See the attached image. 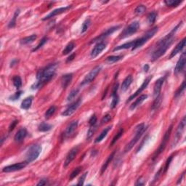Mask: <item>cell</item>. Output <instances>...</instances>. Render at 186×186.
Instances as JSON below:
<instances>
[{"instance_id": "44dd1931", "label": "cell", "mask_w": 186, "mask_h": 186, "mask_svg": "<svg viewBox=\"0 0 186 186\" xmlns=\"http://www.w3.org/2000/svg\"><path fill=\"white\" fill-rule=\"evenodd\" d=\"M27 135V131L25 128H21V130H18L17 133L15 134L14 137V140L16 143H21L25 139V137Z\"/></svg>"}, {"instance_id": "cb8c5ba5", "label": "cell", "mask_w": 186, "mask_h": 186, "mask_svg": "<svg viewBox=\"0 0 186 186\" xmlns=\"http://www.w3.org/2000/svg\"><path fill=\"white\" fill-rule=\"evenodd\" d=\"M147 97H148L147 95H140V97H137V98L136 99L134 103L130 106V110H134L135 108H137L138 106H140V105L145 100H146Z\"/></svg>"}, {"instance_id": "3957f363", "label": "cell", "mask_w": 186, "mask_h": 186, "mask_svg": "<svg viewBox=\"0 0 186 186\" xmlns=\"http://www.w3.org/2000/svg\"><path fill=\"white\" fill-rule=\"evenodd\" d=\"M146 129H147V127H146L143 123L138 124V125L135 127V137H133L131 141L125 146V148H124V152H125V153L129 152L133 147H134L135 145L138 142V140H140V137H142V135H143V133L145 132Z\"/></svg>"}, {"instance_id": "d4e9b609", "label": "cell", "mask_w": 186, "mask_h": 186, "mask_svg": "<svg viewBox=\"0 0 186 186\" xmlns=\"http://www.w3.org/2000/svg\"><path fill=\"white\" fill-rule=\"evenodd\" d=\"M115 154H116V151H113V152H112L110 155H109V156L108 157V159H106V161H105L104 164H103V166H102V167H101V174H103V173H104V172L106 171V169H107V167H108L109 164H110V163L111 162L112 160H113Z\"/></svg>"}, {"instance_id": "11a10c76", "label": "cell", "mask_w": 186, "mask_h": 186, "mask_svg": "<svg viewBox=\"0 0 186 186\" xmlns=\"http://www.w3.org/2000/svg\"><path fill=\"white\" fill-rule=\"evenodd\" d=\"M47 184V179H42L39 183H37V185H45Z\"/></svg>"}, {"instance_id": "4fadbf2b", "label": "cell", "mask_w": 186, "mask_h": 186, "mask_svg": "<svg viewBox=\"0 0 186 186\" xmlns=\"http://www.w3.org/2000/svg\"><path fill=\"white\" fill-rule=\"evenodd\" d=\"M185 52H183V54H182L181 56H180V59L177 61L175 68H174V73H175V74H178L179 73H181V72L183 71V70L185 68Z\"/></svg>"}, {"instance_id": "f5cc1de1", "label": "cell", "mask_w": 186, "mask_h": 186, "mask_svg": "<svg viewBox=\"0 0 186 186\" xmlns=\"http://www.w3.org/2000/svg\"><path fill=\"white\" fill-rule=\"evenodd\" d=\"M87 172H85L84 174H83L82 175V177L79 178V182H78V185H84V180L85 179H86V174H87Z\"/></svg>"}, {"instance_id": "ac0fdd59", "label": "cell", "mask_w": 186, "mask_h": 186, "mask_svg": "<svg viewBox=\"0 0 186 186\" xmlns=\"http://www.w3.org/2000/svg\"><path fill=\"white\" fill-rule=\"evenodd\" d=\"M164 80H165V77H161L160 79H159L154 84V87H153V96L154 97H158L160 95V92H161V87H162V85L164 84Z\"/></svg>"}, {"instance_id": "d590c367", "label": "cell", "mask_w": 186, "mask_h": 186, "mask_svg": "<svg viewBox=\"0 0 186 186\" xmlns=\"http://www.w3.org/2000/svg\"><path fill=\"white\" fill-rule=\"evenodd\" d=\"M19 14H20V10H17L15 11V14H14L13 18H12V20L10 21L9 24H8V27H9V28H13V27H15V23H16V19L17 18H18Z\"/></svg>"}, {"instance_id": "484cf974", "label": "cell", "mask_w": 186, "mask_h": 186, "mask_svg": "<svg viewBox=\"0 0 186 186\" xmlns=\"http://www.w3.org/2000/svg\"><path fill=\"white\" fill-rule=\"evenodd\" d=\"M162 100H163V97L162 95H159L157 97L155 98L154 102H153V105L151 106V111H156V110H158L159 108L161 106V103H162Z\"/></svg>"}, {"instance_id": "52a82bcc", "label": "cell", "mask_w": 186, "mask_h": 186, "mask_svg": "<svg viewBox=\"0 0 186 186\" xmlns=\"http://www.w3.org/2000/svg\"><path fill=\"white\" fill-rule=\"evenodd\" d=\"M139 27H140L139 22H137V21L132 22L128 26L124 28V30L119 35V39H124V38L132 36V35L134 34L135 33H136L137 32Z\"/></svg>"}, {"instance_id": "7c38bea8", "label": "cell", "mask_w": 186, "mask_h": 186, "mask_svg": "<svg viewBox=\"0 0 186 186\" xmlns=\"http://www.w3.org/2000/svg\"><path fill=\"white\" fill-rule=\"evenodd\" d=\"M81 103H82V98H79L76 101H75L74 103H73L71 105H70V106L62 113V115L64 116H71V115L73 114V113L76 111V109H77L81 105Z\"/></svg>"}, {"instance_id": "f907efd6", "label": "cell", "mask_w": 186, "mask_h": 186, "mask_svg": "<svg viewBox=\"0 0 186 186\" xmlns=\"http://www.w3.org/2000/svg\"><path fill=\"white\" fill-rule=\"evenodd\" d=\"M172 159H173V155L172 156H170V157H169L168 158V159L167 160V162H166V164H165V167H164V172H166L167 171V170H168L169 169V167H170V163H171V161H172Z\"/></svg>"}, {"instance_id": "ee69618b", "label": "cell", "mask_w": 186, "mask_h": 186, "mask_svg": "<svg viewBox=\"0 0 186 186\" xmlns=\"http://www.w3.org/2000/svg\"><path fill=\"white\" fill-rule=\"evenodd\" d=\"M90 23H91V21L89 19L86 20V21L84 22L83 25H82V33H84V32H86V30L89 28V25H90Z\"/></svg>"}, {"instance_id": "e0dca14e", "label": "cell", "mask_w": 186, "mask_h": 186, "mask_svg": "<svg viewBox=\"0 0 186 186\" xmlns=\"http://www.w3.org/2000/svg\"><path fill=\"white\" fill-rule=\"evenodd\" d=\"M78 152H79V147H74L69 152L68 155L66 156V160L64 162V167H67L70 164V163H71V161H73L75 159V157L76 156Z\"/></svg>"}, {"instance_id": "8d00e7d4", "label": "cell", "mask_w": 186, "mask_h": 186, "mask_svg": "<svg viewBox=\"0 0 186 186\" xmlns=\"http://www.w3.org/2000/svg\"><path fill=\"white\" fill-rule=\"evenodd\" d=\"M74 47H75V45L73 42H70V43L68 44V45H66V47H65V49H63V55H68V54L70 53V52L73 49Z\"/></svg>"}, {"instance_id": "7402d4cb", "label": "cell", "mask_w": 186, "mask_h": 186, "mask_svg": "<svg viewBox=\"0 0 186 186\" xmlns=\"http://www.w3.org/2000/svg\"><path fill=\"white\" fill-rule=\"evenodd\" d=\"M72 78H73V74H72V73L65 74L61 77V86H62V87H63V89H66V88L69 86V84L71 83V82Z\"/></svg>"}, {"instance_id": "1f68e13d", "label": "cell", "mask_w": 186, "mask_h": 186, "mask_svg": "<svg viewBox=\"0 0 186 186\" xmlns=\"http://www.w3.org/2000/svg\"><path fill=\"white\" fill-rule=\"evenodd\" d=\"M164 3L168 7L176 8L180 4L182 3V1H180V0H166V1H164Z\"/></svg>"}, {"instance_id": "603a6c76", "label": "cell", "mask_w": 186, "mask_h": 186, "mask_svg": "<svg viewBox=\"0 0 186 186\" xmlns=\"http://www.w3.org/2000/svg\"><path fill=\"white\" fill-rule=\"evenodd\" d=\"M132 76H131V75H129V76H127V77L125 78V79L124 80V82H122V84H121V91H123V92H125V91H127V89H128V88L130 87V84H132Z\"/></svg>"}, {"instance_id": "bcb514c9", "label": "cell", "mask_w": 186, "mask_h": 186, "mask_svg": "<svg viewBox=\"0 0 186 186\" xmlns=\"http://www.w3.org/2000/svg\"><path fill=\"white\" fill-rule=\"evenodd\" d=\"M185 81H183V84H182V85L180 86V87H179V89H177V92H176L175 97H177V96L180 95L181 94V93H183V91L185 90Z\"/></svg>"}, {"instance_id": "c3c4849f", "label": "cell", "mask_w": 186, "mask_h": 186, "mask_svg": "<svg viewBox=\"0 0 186 186\" xmlns=\"http://www.w3.org/2000/svg\"><path fill=\"white\" fill-rule=\"evenodd\" d=\"M111 119V116L110 114H106V116H104L102 118L100 124H105L108 123Z\"/></svg>"}, {"instance_id": "6f0895ef", "label": "cell", "mask_w": 186, "mask_h": 186, "mask_svg": "<svg viewBox=\"0 0 186 186\" xmlns=\"http://www.w3.org/2000/svg\"><path fill=\"white\" fill-rule=\"evenodd\" d=\"M75 53H73V54H71V55H70V56L69 57V58H67V60H66V62H67V63H69V62H70V61H71V60H73V58H75Z\"/></svg>"}, {"instance_id": "f546056e", "label": "cell", "mask_w": 186, "mask_h": 186, "mask_svg": "<svg viewBox=\"0 0 186 186\" xmlns=\"http://www.w3.org/2000/svg\"><path fill=\"white\" fill-rule=\"evenodd\" d=\"M52 128V126L49 124L47 123H45V122H42L39 124V127H38V130L40 132H47L49 130H50Z\"/></svg>"}, {"instance_id": "8fae6325", "label": "cell", "mask_w": 186, "mask_h": 186, "mask_svg": "<svg viewBox=\"0 0 186 186\" xmlns=\"http://www.w3.org/2000/svg\"><path fill=\"white\" fill-rule=\"evenodd\" d=\"M27 164H28V163L25 161V162H20L12 164V165L7 166L2 169V172H13L19 171V170H23L24 167H26Z\"/></svg>"}, {"instance_id": "d6a6232c", "label": "cell", "mask_w": 186, "mask_h": 186, "mask_svg": "<svg viewBox=\"0 0 186 186\" xmlns=\"http://www.w3.org/2000/svg\"><path fill=\"white\" fill-rule=\"evenodd\" d=\"M122 58H123V56H121V55H112V56L108 57V58H106V61L108 63H112L120 60Z\"/></svg>"}, {"instance_id": "60d3db41", "label": "cell", "mask_w": 186, "mask_h": 186, "mask_svg": "<svg viewBox=\"0 0 186 186\" xmlns=\"http://www.w3.org/2000/svg\"><path fill=\"white\" fill-rule=\"evenodd\" d=\"M79 93V89H74L70 92V94L67 97V100L68 101H71L72 100L76 97V96L77 95V94Z\"/></svg>"}, {"instance_id": "816d5d0a", "label": "cell", "mask_w": 186, "mask_h": 186, "mask_svg": "<svg viewBox=\"0 0 186 186\" xmlns=\"http://www.w3.org/2000/svg\"><path fill=\"white\" fill-rule=\"evenodd\" d=\"M21 93H22V92H21V91H18V92H15V95H13L10 96V100H18V99L20 97V96L21 95Z\"/></svg>"}, {"instance_id": "2e32d148", "label": "cell", "mask_w": 186, "mask_h": 186, "mask_svg": "<svg viewBox=\"0 0 186 186\" xmlns=\"http://www.w3.org/2000/svg\"><path fill=\"white\" fill-rule=\"evenodd\" d=\"M151 78L152 77H150H150L147 78V79H146V80L144 81V82H143V83L142 84V85L140 86V88H139V89H137V90L135 92L134 94L130 96V97H129L128 100H127V102H126V103H129V102H130L131 100H132L134 98L137 97V96H138L139 95H140V93H141V92H143V91L144 90V89H146V87H147V86L148 85V84H149V82H150V79H151Z\"/></svg>"}, {"instance_id": "7bdbcfd3", "label": "cell", "mask_w": 186, "mask_h": 186, "mask_svg": "<svg viewBox=\"0 0 186 186\" xmlns=\"http://www.w3.org/2000/svg\"><path fill=\"white\" fill-rule=\"evenodd\" d=\"M112 97H113V99H112V102L111 103V108H114L117 106L118 103H119V96L116 94L112 96Z\"/></svg>"}, {"instance_id": "db71d44e", "label": "cell", "mask_w": 186, "mask_h": 186, "mask_svg": "<svg viewBox=\"0 0 186 186\" xmlns=\"http://www.w3.org/2000/svg\"><path fill=\"white\" fill-rule=\"evenodd\" d=\"M18 123V121H14L12 122V124H10V126L9 127V132H10L11 131H12V130H14V128L15 127V126L17 125V124Z\"/></svg>"}, {"instance_id": "7a4b0ae2", "label": "cell", "mask_w": 186, "mask_h": 186, "mask_svg": "<svg viewBox=\"0 0 186 186\" xmlns=\"http://www.w3.org/2000/svg\"><path fill=\"white\" fill-rule=\"evenodd\" d=\"M57 68H58L57 63H52L48 65L47 67L39 70L36 73V78L38 81L34 84L32 85V89H34L42 87L47 82L50 81L55 75Z\"/></svg>"}, {"instance_id": "4316f807", "label": "cell", "mask_w": 186, "mask_h": 186, "mask_svg": "<svg viewBox=\"0 0 186 186\" xmlns=\"http://www.w3.org/2000/svg\"><path fill=\"white\" fill-rule=\"evenodd\" d=\"M111 126H109V127H106V128H105L104 130H103V132H102L101 133H100V135H99L98 137H97V138L95 139V143H100V142H101L102 140H103V139L105 138V137H106V135H107L108 132L109 131H110V130L111 129Z\"/></svg>"}, {"instance_id": "9f6ffc18", "label": "cell", "mask_w": 186, "mask_h": 186, "mask_svg": "<svg viewBox=\"0 0 186 186\" xmlns=\"http://www.w3.org/2000/svg\"><path fill=\"white\" fill-rule=\"evenodd\" d=\"M144 185V180H142V178L137 180V183H135V185Z\"/></svg>"}, {"instance_id": "b9f144b4", "label": "cell", "mask_w": 186, "mask_h": 186, "mask_svg": "<svg viewBox=\"0 0 186 186\" xmlns=\"http://www.w3.org/2000/svg\"><path fill=\"white\" fill-rule=\"evenodd\" d=\"M82 167H81L75 168L74 170H73V172H71V174H70V177H69V179H70V180H73V178H75V177H76V176H77L78 174L80 173V172L82 171Z\"/></svg>"}, {"instance_id": "9a60e30c", "label": "cell", "mask_w": 186, "mask_h": 186, "mask_svg": "<svg viewBox=\"0 0 186 186\" xmlns=\"http://www.w3.org/2000/svg\"><path fill=\"white\" fill-rule=\"evenodd\" d=\"M106 42H104L103 41V42H97V45L95 46V47L92 49V52H91L90 53L91 58H96L99 54L101 53V52L103 50V49H106Z\"/></svg>"}, {"instance_id": "f1b7e54d", "label": "cell", "mask_w": 186, "mask_h": 186, "mask_svg": "<svg viewBox=\"0 0 186 186\" xmlns=\"http://www.w3.org/2000/svg\"><path fill=\"white\" fill-rule=\"evenodd\" d=\"M36 38H37V36H36V34L31 35V36H27V37H25V38H23V39H21V45H28V44L32 43V42H33L34 41L36 40Z\"/></svg>"}, {"instance_id": "7dc6e473", "label": "cell", "mask_w": 186, "mask_h": 186, "mask_svg": "<svg viewBox=\"0 0 186 186\" xmlns=\"http://www.w3.org/2000/svg\"><path fill=\"white\" fill-rule=\"evenodd\" d=\"M47 37H44V38H42V40L40 41V42H39V45H37V46L36 47L34 48V49H33V52H34V51H36V50H38V49H40L41 47H42V46H43L44 45H45V43H46L47 42Z\"/></svg>"}, {"instance_id": "ffe728a7", "label": "cell", "mask_w": 186, "mask_h": 186, "mask_svg": "<svg viewBox=\"0 0 186 186\" xmlns=\"http://www.w3.org/2000/svg\"><path fill=\"white\" fill-rule=\"evenodd\" d=\"M78 127V121H73L71 122L69 124L68 127H66V130H65L64 132V136L66 137H70L73 132H74L75 130H76Z\"/></svg>"}, {"instance_id": "6da1fadb", "label": "cell", "mask_w": 186, "mask_h": 186, "mask_svg": "<svg viewBox=\"0 0 186 186\" xmlns=\"http://www.w3.org/2000/svg\"><path fill=\"white\" fill-rule=\"evenodd\" d=\"M182 23H183V22L179 23L178 25H177L175 28H173L170 34H168L167 36H164L162 39H161V40L157 43L156 47V49L153 51V54H152L151 55L150 60H158L160 57H161L165 53L166 51L167 50V49L170 47V45L174 42V34H175V33L177 32V29L180 28V26H181Z\"/></svg>"}, {"instance_id": "5b68a950", "label": "cell", "mask_w": 186, "mask_h": 186, "mask_svg": "<svg viewBox=\"0 0 186 186\" xmlns=\"http://www.w3.org/2000/svg\"><path fill=\"white\" fill-rule=\"evenodd\" d=\"M41 151H42V146L40 145H32L28 148V151L26 153V156H25L26 160H25V161L28 164L33 162L34 161H35L39 157V154L41 153Z\"/></svg>"}, {"instance_id": "681fc988", "label": "cell", "mask_w": 186, "mask_h": 186, "mask_svg": "<svg viewBox=\"0 0 186 186\" xmlns=\"http://www.w3.org/2000/svg\"><path fill=\"white\" fill-rule=\"evenodd\" d=\"M96 122H97V116L95 115H92L91 116L90 119L89 120V124L90 126H94L96 124Z\"/></svg>"}, {"instance_id": "836d02e7", "label": "cell", "mask_w": 186, "mask_h": 186, "mask_svg": "<svg viewBox=\"0 0 186 186\" xmlns=\"http://www.w3.org/2000/svg\"><path fill=\"white\" fill-rule=\"evenodd\" d=\"M12 82H13L14 86H15V88L19 89L21 88V86H22V80L21 78L19 76H15L12 78Z\"/></svg>"}, {"instance_id": "f6af8a7d", "label": "cell", "mask_w": 186, "mask_h": 186, "mask_svg": "<svg viewBox=\"0 0 186 186\" xmlns=\"http://www.w3.org/2000/svg\"><path fill=\"white\" fill-rule=\"evenodd\" d=\"M97 126L94 125V126H91V127L89 128V131L87 132V139H89L92 137V136L94 135V133L95 132V131L97 130Z\"/></svg>"}, {"instance_id": "e575fe53", "label": "cell", "mask_w": 186, "mask_h": 186, "mask_svg": "<svg viewBox=\"0 0 186 186\" xmlns=\"http://www.w3.org/2000/svg\"><path fill=\"white\" fill-rule=\"evenodd\" d=\"M157 15H158V14H157V12H152L148 14V15L147 17V19H148V21L149 24L154 23L156 20Z\"/></svg>"}, {"instance_id": "83f0119b", "label": "cell", "mask_w": 186, "mask_h": 186, "mask_svg": "<svg viewBox=\"0 0 186 186\" xmlns=\"http://www.w3.org/2000/svg\"><path fill=\"white\" fill-rule=\"evenodd\" d=\"M32 100H33V97H26L23 100L22 103H21V108L25 109V110H28L32 104Z\"/></svg>"}, {"instance_id": "680465c9", "label": "cell", "mask_w": 186, "mask_h": 186, "mask_svg": "<svg viewBox=\"0 0 186 186\" xmlns=\"http://www.w3.org/2000/svg\"><path fill=\"white\" fill-rule=\"evenodd\" d=\"M184 173H185V172H183V174L181 175V177H180V178L178 180V181H177V184H180V183H181L182 180H183V177H184Z\"/></svg>"}, {"instance_id": "f35d334b", "label": "cell", "mask_w": 186, "mask_h": 186, "mask_svg": "<svg viewBox=\"0 0 186 186\" xmlns=\"http://www.w3.org/2000/svg\"><path fill=\"white\" fill-rule=\"evenodd\" d=\"M146 11V7L143 5H138V6L135 8V14L138 15H143Z\"/></svg>"}, {"instance_id": "91938a15", "label": "cell", "mask_w": 186, "mask_h": 186, "mask_svg": "<svg viewBox=\"0 0 186 186\" xmlns=\"http://www.w3.org/2000/svg\"><path fill=\"white\" fill-rule=\"evenodd\" d=\"M149 70V66L148 64H146V66H144V71L146 72H148V71Z\"/></svg>"}, {"instance_id": "9c48e42d", "label": "cell", "mask_w": 186, "mask_h": 186, "mask_svg": "<svg viewBox=\"0 0 186 186\" xmlns=\"http://www.w3.org/2000/svg\"><path fill=\"white\" fill-rule=\"evenodd\" d=\"M185 116H184V117L183 118V119H182L181 121L179 123V125L178 127H177V130H176L175 136H174V142H173L172 144L173 146H175V145L178 143L179 140H180V138H181L182 135H183V132H184L185 130Z\"/></svg>"}, {"instance_id": "74e56055", "label": "cell", "mask_w": 186, "mask_h": 186, "mask_svg": "<svg viewBox=\"0 0 186 186\" xmlns=\"http://www.w3.org/2000/svg\"><path fill=\"white\" fill-rule=\"evenodd\" d=\"M123 132H124L123 128H121L120 130H119V132H118L116 133V135H115L114 137H113V140H112L111 143V144H110V146H113V145H114L115 143H116V142H117V140H119V139L121 137V135H123Z\"/></svg>"}, {"instance_id": "ab89813d", "label": "cell", "mask_w": 186, "mask_h": 186, "mask_svg": "<svg viewBox=\"0 0 186 186\" xmlns=\"http://www.w3.org/2000/svg\"><path fill=\"white\" fill-rule=\"evenodd\" d=\"M55 111H56V108H55V106H51L50 108H49L47 109V111L46 113H45V117H46L47 119H49V117H51V116L55 113Z\"/></svg>"}, {"instance_id": "4dcf8cb0", "label": "cell", "mask_w": 186, "mask_h": 186, "mask_svg": "<svg viewBox=\"0 0 186 186\" xmlns=\"http://www.w3.org/2000/svg\"><path fill=\"white\" fill-rule=\"evenodd\" d=\"M133 45H134V41H132V42H127V43L124 44V45H120V46L116 47L113 49V51H118V50H120V49H129V48H132L133 47Z\"/></svg>"}, {"instance_id": "ba28073f", "label": "cell", "mask_w": 186, "mask_h": 186, "mask_svg": "<svg viewBox=\"0 0 186 186\" xmlns=\"http://www.w3.org/2000/svg\"><path fill=\"white\" fill-rule=\"evenodd\" d=\"M100 71H101V66H96V67H95L94 69H92V70L85 76L84 79H83V81H82V83H81V85L83 86V85L92 82V81L95 79L96 76H97V74L100 72Z\"/></svg>"}, {"instance_id": "d6986e66", "label": "cell", "mask_w": 186, "mask_h": 186, "mask_svg": "<svg viewBox=\"0 0 186 186\" xmlns=\"http://www.w3.org/2000/svg\"><path fill=\"white\" fill-rule=\"evenodd\" d=\"M185 43H186V39L185 38H184L183 40L180 41V42L176 45V47L174 48V49L172 51L171 54H170V57H169V59H171V58H172L173 57L175 56L177 54H178L179 52H181V51L183 50V48L185 47Z\"/></svg>"}, {"instance_id": "8992f818", "label": "cell", "mask_w": 186, "mask_h": 186, "mask_svg": "<svg viewBox=\"0 0 186 186\" xmlns=\"http://www.w3.org/2000/svg\"><path fill=\"white\" fill-rule=\"evenodd\" d=\"M172 127H173L172 125L170 126V127H169L168 130H167V131L166 132L165 134H164V137H163V139H162V141H161V144H160L159 147V148H158V150L155 152L154 155H153V161H155V160L156 159L158 158L159 156V155L161 154L163 151H164V149H165L166 146H167V143H168L169 140H170V135H171L172 130Z\"/></svg>"}, {"instance_id": "30bf717a", "label": "cell", "mask_w": 186, "mask_h": 186, "mask_svg": "<svg viewBox=\"0 0 186 186\" xmlns=\"http://www.w3.org/2000/svg\"><path fill=\"white\" fill-rule=\"evenodd\" d=\"M119 28H120V25H116V26H113V27H111V28H108V29L107 31H106L104 33L101 34L100 36H98L97 37L95 38L94 39H92V42H91L90 43H93V42H103V40H104L106 38H107L108 36H110L111 34H112L113 32H115L116 31H117Z\"/></svg>"}, {"instance_id": "5bb4252c", "label": "cell", "mask_w": 186, "mask_h": 186, "mask_svg": "<svg viewBox=\"0 0 186 186\" xmlns=\"http://www.w3.org/2000/svg\"><path fill=\"white\" fill-rule=\"evenodd\" d=\"M71 7L72 5H69V6L63 7V8H58V9L54 10L53 11H52L50 13L48 14V15H47V16H45L42 20H43V21H47V20H49L50 19V18H54V17L56 16V15H60V14L63 13V12H65L66 11H67L68 10L71 9Z\"/></svg>"}, {"instance_id": "277c9868", "label": "cell", "mask_w": 186, "mask_h": 186, "mask_svg": "<svg viewBox=\"0 0 186 186\" xmlns=\"http://www.w3.org/2000/svg\"><path fill=\"white\" fill-rule=\"evenodd\" d=\"M158 32V27L156 26L154 28H151L149 31H148L144 35H143L142 37L139 38V39H136V40L134 41V45H133V47H132V50H135V49H137V48L143 46L144 44H146V42H148V39H150V38L153 37L156 33Z\"/></svg>"}]
</instances>
